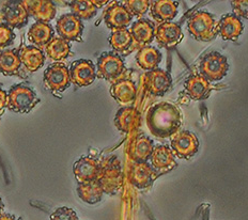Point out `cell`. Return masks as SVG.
Returning <instances> with one entry per match:
<instances>
[{
	"label": "cell",
	"mask_w": 248,
	"mask_h": 220,
	"mask_svg": "<svg viewBox=\"0 0 248 220\" xmlns=\"http://www.w3.org/2000/svg\"><path fill=\"white\" fill-rule=\"evenodd\" d=\"M150 132L157 138L172 137L182 125V114L172 103L162 102L150 107L146 116Z\"/></svg>",
	"instance_id": "cell-1"
},
{
	"label": "cell",
	"mask_w": 248,
	"mask_h": 220,
	"mask_svg": "<svg viewBox=\"0 0 248 220\" xmlns=\"http://www.w3.org/2000/svg\"><path fill=\"white\" fill-rule=\"evenodd\" d=\"M187 29L197 41L209 42L218 32V23L211 13L200 11L190 16L187 22Z\"/></svg>",
	"instance_id": "cell-2"
},
{
	"label": "cell",
	"mask_w": 248,
	"mask_h": 220,
	"mask_svg": "<svg viewBox=\"0 0 248 220\" xmlns=\"http://www.w3.org/2000/svg\"><path fill=\"white\" fill-rule=\"evenodd\" d=\"M97 181L107 194H116L122 186V170L117 156H110L101 163Z\"/></svg>",
	"instance_id": "cell-3"
},
{
	"label": "cell",
	"mask_w": 248,
	"mask_h": 220,
	"mask_svg": "<svg viewBox=\"0 0 248 220\" xmlns=\"http://www.w3.org/2000/svg\"><path fill=\"white\" fill-rule=\"evenodd\" d=\"M39 100L35 92L25 85H15L8 93L7 107L14 112L26 114L33 108Z\"/></svg>",
	"instance_id": "cell-4"
},
{
	"label": "cell",
	"mask_w": 248,
	"mask_h": 220,
	"mask_svg": "<svg viewBox=\"0 0 248 220\" xmlns=\"http://www.w3.org/2000/svg\"><path fill=\"white\" fill-rule=\"evenodd\" d=\"M96 76L106 80L117 81L125 72V64L121 56L115 53H103L97 60Z\"/></svg>",
	"instance_id": "cell-5"
},
{
	"label": "cell",
	"mask_w": 248,
	"mask_h": 220,
	"mask_svg": "<svg viewBox=\"0 0 248 220\" xmlns=\"http://www.w3.org/2000/svg\"><path fill=\"white\" fill-rule=\"evenodd\" d=\"M228 70V60L225 56L216 52L205 55L200 62L201 75L209 81H218L223 79Z\"/></svg>",
	"instance_id": "cell-6"
},
{
	"label": "cell",
	"mask_w": 248,
	"mask_h": 220,
	"mask_svg": "<svg viewBox=\"0 0 248 220\" xmlns=\"http://www.w3.org/2000/svg\"><path fill=\"white\" fill-rule=\"evenodd\" d=\"M170 143H171L173 154L181 160H190L199 149V140L197 136L188 131L177 132L171 137Z\"/></svg>",
	"instance_id": "cell-7"
},
{
	"label": "cell",
	"mask_w": 248,
	"mask_h": 220,
	"mask_svg": "<svg viewBox=\"0 0 248 220\" xmlns=\"http://www.w3.org/2000/svg\"><path fill=\"white\" fill-rule=\"evenodd\" d=\"M44 85L54 92H63L71 85L70 70L63 63L56 62L50 64L44 72Z\"/></svg>",
	"instance_id": "cell-8"
},
{
	"label": "cell",
	"mask_w": 248,
	"mask_h": 220,
	"mask_svg": "<svg viewBox=\"0 0 248 220\" xmlns=\"http://www.w3.org/2000/svg\"><path fill=\"white\" fill-rule=\"evenodd\" d=\"M56 30L59 37L65 41H81L82 32H84V24L81 19L76 17L72 13L62 15L57 20Z\"/></svg>",
	"instance_id": "cell-9"
},
{
	"label": "cell",
	"mask_w": 248,
	"mask_h": 220,
	"mask_svg": "<svg viewBox=\"0 0 248 220\" xmlns=\"http://www.w3.org/2000/svg\"><path fill=\"white\" fill-rule=\"evenodd\" d=\"M143 84L146 89L150 93L156 96H162L171 88L172 79L168 72L155 69L153 71H149L143 76Z\"/></svg>",
	"instance_id": "cell-10"
},
{
	"label": "cell",
	"mask_w": 248,
	"mask_h": 220,
	"mask_svg": "<svg viewBox=\"0 0 248 220\" xmlns=\"http://www.w3.org/2000/svg\"><path fill=\"white\" fill-rule=\"evenodd\" d=\"M71 81L78 87H87L95 80V65L91 60L79 59L74 61L70 69Z\"/></svg>",
	"instance_id": "cell-11"
},
{
	"label": "cell",
	"mask_w": 248,
	"mask_h": 220,
	"mask_svg": "<svg viewBox=\"0 0 248 220\" xmlns=\"http://www.w3.org/2000/svg\"><path fill=\"white\" fill-rule=\"evenodd\" d=\"M101 167V162L95 158L90 156L81 157L73 166L75 178L78 183L95 181L99 178Z\"/></svg>",
	"instance_id": "cell-12"
},
{
	"label": "cell",
	"mask_w": 248,
	"mask_h": 220,
	"mask_svg": "<svg viewBox=\"0 0 248 220\" xmlns=\"http://www.w3.org/2000/svg\"><path fill=\"white\" fill-rule=\"evenodd\" d=\"M158 176V172L150 163L134 162L131 169L130 180L134 186L139 189H146L152 186Z\"/></svg>",
	"instance_id": "cell-13"
},
{
	"label": "cell",
	"mask_w": 248,
	"mask_h": 220,
	"mask_svg": "<svg viewBox=\"0 0 248 220\" xmlns=\"http://www.w3.org/2000/svg\"><path fill=\"white\" fill-rule=\"evenodd\" d=\"M0 15L10 28H22L28 22L29 14L22 1H11L4 4Z\"/></svg>",
	"instance_id": "cell-14"
},
{
	"label": "cell",
	"mask_w": 248,
	"mask_h": 220,
	"mask_svg": "<svg viewBox=\"0 0 248 220\" xmlns=\"http://www.w3.org/2000/svg\"><path fill=\"white\" fill-rule=\"evenodd\" d=\"M151 165L158 172V175H164L178 166L177 161L172 150L166 145H158L154 147L151 154Z\"/></svg>",
	"instance_id": "cell-15"
},
{
	"label": "cell",
	"mask_w": 248,
	"mask_h": 220,
	"mask_svg": "<svg viewBox=\"0 0 248 220\" xmlns=\"http://www.w3.org/2000/svg\"><path fill=\"white\" fill-rule=\"evenodd\" d=\"M22 3L38 23L48 24L56 16V7L49 0H27Z\"/></svg>",
	"instance_id": "cell-16"
},
{
	"label": "cell",
	"mask_w": 248,
	"mask_h": 220,
	"mask_svg": "<svg viewBox=\"0 0 248 220\" xmlns=\"http://www.w3.org/2000/svg\"><path fill=\"white\" fill-rule=\"evenodd\" d=\"M154 38L163 47H172L182 41L183 32L178 24L164 23L155 28Z\"/></svg>",
	"instance_id": "cell-17"
},
{
	"label": "cell",
	"mask_w": 248,
	"mask_h": 220,
	"mask_svg": "<svg viewBox=\"0 0 248 220\" xmlns=\"http://www.w3.org/2000/svg\"><path fill=\"white\" fill-rule=\"evenodd\" d=\"M141 123V117L135 107H123L120 108L116 114L115 125L117 129L128 134L136 131Z\"/></svg>",
	"instance_id": "cell-18"
},
{
	"label": "cell",
	"mask_w": 248,
	"mask_h": 220,
	"mask_svg": "<svg viewBox=\"0 0 248 220\" xmlns=\"http://www.w3.org/2000/svg\"><path fill=\"white\" fill-rule=\"evenodd\" d=\"M104 19L106 26L113 31L118 29H126L131 24L133 16L123 4L115 3L105 11Z\"/></svg>",
	"instance_id": "cell-19"
},
{
	"label": "cell",
	"mask_w": 248,
	"mask_h": 220,
	"mask_svg": "<svg viewBox=\"0 0 248 220\" xmlns=\"http://www.w3.org/2000/svg\"><path fill=\"white\" fill-rule=\"evenodd\" d=\"M185 89L188 95L196 101L205 100L211 93L210 81L201 74H193L185 81Z\"/></svg>",
	"instance_id": "cell-20"
},
{
	"label": "cell",
	"mask_w": 248,
	"mask_h": 220,
	"mask_svg": "<svg viewBox=\"0 0 248 220\" xmlns=\"http://www.w3.org/2000/svg\"><path fill=\"white\" fill-rule=\"evenodd\" d=\"M243 23L234 14H226L218 23V32L225 41H236L243 32Z\"/></svg>",
	"instance_id": "cell-21"
},
{
	"label": "cell",
	"mask_w": 248,
	"mask_h": 220,
	"mask_svg": "<svg viewBox=\"0 0 248 220\" xmlns=\"http://www.w3.org/2000/svg\"><path fill=\"white\" fill-rule=\"evenodd\" d=\"M178 3L172 0H157L151 3V15L159 24L170 23L177 16Z\"/></svg>",
	"instance_id": "cell-22"
},
{
	"label": "cell",
	"mask_w": 248,
	"mask_h": 220,
	"mask_svg": "<svg viewBox=\"0 0 248 220\" xmlns=\"http://www.w3.org/2000/svg\"><path fill=\"white\" fill-rule=\"evenodd\" d=\"M154 149L153 141L147 136H138L131 143L128 155L135 162H147Z\"/></svg>",
	"instance_id": "cell-23"
},
{
	"label": "cell",
	"mask_w": 248,
	"mask_h": 220,
	"mask_svg": "<svg viewBox=\"0 0 248 220\" xmlns=\"http://www.w3.org/2000/svg\"><path fill=\"white\" fill-rule=\"evenodd\" d=\"M154 25L151 22L147 19H138L132 25L130 32L134 42L138 47L141 48L152 42L154 39Z\"/></svg>",
	"instance_id": "cell-24"
},
{
	"label": "cell",
	"mask_w": 248,
	"mask_h": 220,
	"mask_svg": "<svg viewBox=\"0 0 248 220\" xmlns=\"http://www.w3.org/2000/svg\"><path fill=\"white\" fill-rule=\"evenodd\" d=\"M20 61L29 72H35L44 65L45 56L43 50L37 46H25L19 52Z\"/></svg>",
	"instance_id": "cell-25"
},
{
	"label": "cell",
	"mask_w": 248,
	"mask_h": 220,
	"mask_svg": "<svg viewBox=\"0 0 248 220\" xmlns=\"http://www.w3.org/2000/svg\"><path fill=\"white\" fill-rule=\"evenodd\" d=\"M54 28L49 24L35 23L28 31V41L38 47H46L51 40L54 39Z\"/></svg>",
	"instance_id": "cell-26"
},
{
	"label": "cell",
	"mask_w": 248,
	"mask_h": 220,
	"mask_svg": "<svg viewBox=\"0 0 248 220\" xmlns=\"http://www.w3.org/2000/svg\"><path fill=\"white\" fill-rule=\"evenodd\" d=\"M110 94L118 103L128 104L135 100L136 86L130 79L117 80L112 84L110 88Z\"/></svg>",
	"instance_id": "cell-27"
},
{
	"label": "cell",
	"mask_w": 248,
	"mask_h": 220,
	"mask_svg": "<svg viewBox=\"0 0 248 220\" xmlns=\"http://www.w3.org/2000/svg\"><path fill=\"white\" fill-rule=\"evenodd\" d=\"M108 40L113 49L125 55L130 54L135 48V46H137L134 42L130 30L127 29L113 30Z\"/></svg>",
	"instance_id": "cell-28"
},
{
	"label": "cell",
	"mask_w": 248,
	"mask_h": 220,
	"mask_svg": "<svg viewBox=\"0 0 248 220\" xmlns=\"http://www.w3.org/2000/svg\"><path fill=\"white\" fill-rule=\"evenodd\" d=\"M136 61L141 69L153 71L157 69V66L161 63L162 54L157 48L152 47V46H144L138 50Z\"/></svg>",
	"instance_id": "cell-29"
},
{
	"label": "cell",
	"mask_w": 248,
	"mask_h": 220,
	"mask_svg": "<svg viewBox=\"0 0 248 220\" xmlns=\"http://www.w3.org/2000/svg\"><path fill=\"white\" fill-rule=\"evenodd\" d=\"M77 193L84 202L88 204H96L102 200L104 191H103L99 181L95 180L92 182L79 183L77 187Z\"/></svg>",
	"instance_id": "cell-30"
},
{
	"label": "cell",
	"mask_w": 248,
	"mask_h": 220,
	"mask_svg": "<svg viewBox=\"0 0 248 220\" xmlns=\"http://www.w3.org/2000/svg\"><path fill=\"white\" fill-rule=\"evenodd\" d=\"M22 66L19 52L17 49H6L0 53V72L3 75H14Z\"/></svg>",
	"instance_id": "cell-31"
},
{
	"label": "cell",
	"mask_w": 248,
	"mask_h": 220,
	"mask_svg": "<svg viewBox=\"0 0 248 220\" xmlns=\"http://www.w3.org/2000/svg\"><path fill=\"white\" fill-rule=\"evenodd\" d=\"M46 54L51 60L62 61L69 57L71 53V45L68 41L60 37H54V39L46 45Z\"/></svg>",
	"instance_id": "cell-32"
},
{
	"label": "cell",
	"mask_w": 248,
	"mask_h": 220,
	"mask_svg": "<svg viewBox=\"0 0 248 220\" xmlns=\"http://www.w3.org/2000/svg\"><path fill=\"white\" fill-rule=\"evenodd\" d=\"M72 14L79 19H90L96 14V8L90 0H75L70 3Z\"/></svg>",
	"instance_id": "cell-33"
},
{
	"label": "cell",
	"mask_w": 248,
	"mask_h": 220,
	"mask_svg": "<svg viewBox=\"0 0 248 220\" xmlns=\"http://www.w3.org/2000/svg\"><path fill=\"white\" fill-rule=\"evenodd\" d=\"M151 3L152 2L148 0H127V1H124L123 6L132 16H142L148 12Z\"/></svg>",
	"instance_id": "cell-34"
},
{
	"label": "cell",
	"mask_w": 248,
	"mask_h": 220,
	"mask_svg": "<svg viewBox=\"0 0 248 220\" xmlns=\"http://www.w3.org/2000/svg\"><path fill=\"white\" fill-rule=\"evenodd\" d=\"M15 39V33L12 28H10L4 23H0V48L7 47L13 43Z\"/></svg>",
	"instance_id": "cell-35"
},
{
	"label": "cell",
	"mask_w": 248,
	"mask_h": 220,
	"mask_svg": "<svg viewBox=\"0 0 248 220\" xmlns=\"http://www.w3.org/2000/svg\"><path fill=\"white\" fill-rule=\"evenodd\" d=\"M50 220H78L74 209L69 207H59L50 215Z\"/></svg>",
	"instance_id": "cell-36"
},
{
	"label": "cell",
	"mask_w": 248,
	"mask_h": 220,
	"mask_svg": "<svg viewBox=\"0 0 248 220\" xmlns=\"http://www.w3.org/2000/svg\"><path fill=\"white\" fill-rule=\"evenodd\" d=\"M231 4L234 15L237 17L248 18V0H234Z\"/></svg>",
	"instance_id": "cell-37"
},
{
	"label": "cell",
	"mask_w": 248,
	"mask_h": 220,
	"mask_svg": "<svg viewBox=\"0 0 248 220\" xmlns=\"http://www.w3.org/2000/svg\"><path fill=\"white\" fill-rule=\"evenodd\" d=\"M8 105V93L7 91L0 89V110H2Z\"/></svg>",
	"instance_id": "cell-38"
},
{
	"label": "cell",
	"mask_w": 248,
	"mask_h": 220,
	"mask_svg": "<svg viewBox=\"0 0 248 220\" xmlns=\"http://www.w3.org/2000/svg\"><path fill=\"white\" fill-rule=\"evenodd\" d=\"M0 220H22V218H16L11 214H1L0 215Z\"/></svg>",
	"instance_id": "cell-39"
},
{
	"label": "cell",
	"mask_w": 248,
	"mask_h": 220,
	"mask_svg": "<svg viewBox=\"0 0 248 220\" xmlns=\"http://www.w3.org/2000/svg\"><path fill=\"white\" fill-rule=\"evenodd\" d=\"M92 3L94 4L95 8L97 9V8H101V7L104 6V4L108 3V1H94V0H92Z\"/></svg>",
	"instance_id": "cell-40"
},
{
	"label": "cell",
	"mask_w": 248,
	"mask_h": 220,
	"mask_svg": "<svg viewBox=\"0 0 248 220\" xmlns=\"http://www.w3.org/2000/svg\"><path fill=\"white\" fill-rule=\"evenodd\" d=\"M3 207H4L3 202H2V200H1V198H0V215H1V213H2V211H3Z\"/></svg>",
	"instance_id": "cell-41"
},
{
	"label": "cell",
	"mask_w": 248,
	"mask_h": 220,
	"mask_svg": "<svg viewBox=\"0 0 248 220\" xmlns=\"http://www.w3.org/2000/svg\"><path fill=\"white\" fill-rule=\"evenodd\" d=\"M0 53H1V49H0Z\"/></svg>",
	"instance_id": "cell-42"
}]
</instances>
